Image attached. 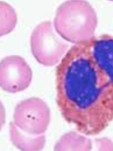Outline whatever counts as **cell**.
<instances>
[{
  "mask_svg": "<svg viewBox=\"0 0 113 151\" xmlns=\"http://www.w3.org/2000/svg\"><path fill=\"white\" fill-rule=\"evenodd\" d=\"M57 104L64 119L85 135L113 121V36L103 34L70 47L56 68Z\"/></svg>",
  "mask_w": 113,
  "mask_h": 151,
  "instance_id": "cell-1",
  "label": "cell"
},
{
  "mask_svg": "<svg viewBox=\"0 0 113 151\" xmlns=\"http://www.w3.org/2000/svg\"><path fill=\"white\" fill-rule=\"evenodd\" d=\"M53 25L61 37L77 44L95 37L97 17L95 9L88 2L68 1L57 8Z\"/></svg>",
  "mask_w": 113,
  "mask_h": 151,
  "instance_id": "cell-2",
  "label": "cell"
},
{
  "mask_svg": "<svg viewBox=\"0 0 113 151\" xmlns=\"http://www.w3.org/2000/svg\"><path fill=\"white\" fill-rule=\"evenodd\" d=\"M54 25L45 21L38 25L31 37L32 53L38 62L53 66L60 62L68 50V44L54 31Z\"/></svg>",
  "mask_w": 113,
  "mask_h": 151,
  "instance_id": "cell-3",
  "label": "cell"
},
{
  "mask_svg": "<svg viewBox=\"0 0 113 151\" xmlns=\"http://www.w3.org/2000/svg\"><path fill=\"white\" fill-rule=\"evenodd\" d=\"M50 121V109L39 98L23 100L15 109L13 122L21 131L27 134L32 136L44 134Z\"/></svg>",
  "mask_w": 113,
  "mask_h": 151,
  "instance_id": "cell-4",
  "label": "cell"
},
{
  "mask_svg": "<svg viewBox=\"0 0 113 151\" xmlns=\"http://www.w3.org/2000/svg\"><path fill=\"white\" fill-rule=\"evenodd\" d=\"M32 79V71L25 60L16 55L6 56L1 62V87L10 93L26 89Z\"/></svg>",
  "mask_w": 113,
  "mask_h": 151,
  "instance_id": "cell-5",
  "label": "cell"
},
{
  "mask_svg": "<svg viewBox=\"0 0 113 151\" xmlns=\"http://www.w3.org/2000/svg\"><path fill=\"white\" fill-rule=\"evenodd\" d=\"M10 138L13 144L22 151H39L43 149L45 138L44 134L32 136L21 131L14 123L10 124Z\"/></svg>",
  "mask_w": 113,
  "mask_h": 151,
  "instance_id": "cell-6",
  "label": "cell"
},
{
  "mask_svg": "<svg viewBox=\"0 0 113 151\" xmlns=\"http://www.w3.org/2000/svg\"><path fill=\"white\" fill-rule=\"evenodd\" d=\"M91 141L75 132L63 135L57 142L54 150H90Z\"/></svg>",
  "mask_w": 113,
  "mask_h": 151,
  "instance_id": "cell-7",
  "label": "cell"
},
{
  "mask_svg": "<svg viewBox=\"0 0 113 151\" xmlns=\"http://www.w3.org/2000/svg\"><path fill=\"white\" fill-rule=\"evenodd\" d=\"M6 10L1 6V35L8 34L15 28L16 23V15L14 9L5 4Z\"/></svg>",
  "mask_w": 113,
  "mask_h": 151,
  "instance_id": "cell-8",
  "label": "cell"
}]
</instances>
